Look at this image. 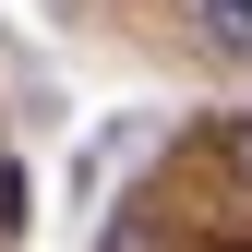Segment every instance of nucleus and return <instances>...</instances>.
<instances>
[{"instance_id":"nucleus-3","label":"nucleus","mask_w":252,"mask_h":252,"mask_svg":"<svg viewBox=\"0 0 252 252\" xmlns=\"http://www.w3.org/2000/svg\"><path fill=\"white\" fill-rule=\"evenodd\" d=\"M228 252H240V240H228Z\"/></svg>"},{"instance_id":"nucleus-1","label":"nucleus","mask_w":252,"mask_h":252,"mask_svg":"<svg viewBox=\"0 0 252 252\" xmlns=\"http://www.w3.org/2000/svg\"><path fill=\"white\" fill-rule=\"evenodd\" d=\"M192 36H204L216 60H252V0H204V12H192Z\"/></svg>"},{"instance_id":"nucleus-2","label":"nucleus","mask_w":252,"mask_h":252,"mask_svg":"<svg viewBox=\"0 0 252 252\" xmlns=\"http://www.w3.org/2000/svg\"><path fill=\"white\" fill-rule=\"evenodd\" d=\"M216 156H228V180H240V192H252V108L228 120V132H216Z\"/></svg>"}]
</instances>
